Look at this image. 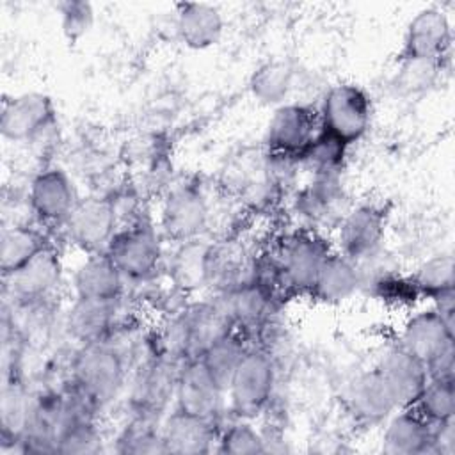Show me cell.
<instances>
[{"instance_id": "obj_1", "label": "cell", "mask_w": 455, "mask_h": 455, "mask_svg": "<svg viewBox=\"0 0 455 455\" xmlns=\"http://www.w3.org/2000/svg\"><path fill=\"white\" fill-rule=\"evenodd\" d=\"M318 112L322 133L347 149L368 132L371 101L359 85L338 84L325 92Z\"/></svg>"}, {"instance_id": "obj_2", "label": "cell", "mask_w": 455, "mask_h": 455, "mask_svg": "<svg viewBox=\"0 0 455 455\" xmlns=\"http://www.w3.org/2000/svg\"><path fill=\"white\" fill-rule=\"evenodd\" d=\"M124 379L121 355L103 345H84L73 363L75 391L84 396L92 407L110 402Z\"/></svg>"}, {"instance_id": "obj_3", "label": "cell", "mask_w": 455, "mask_h": 455, "mask_svg": "<svg viewBox=\"0 0 455 455\" xmlns=\"http://www.w3.org/2000/svg\"><path fill=\"white\" fill-rule=\"evenodd\" d=\"M274 382L275 370L270 355L263 350L247 348L226 389L235 416L249 419L263 412L272 398Z\"/></svg>"}, {"instance_id": "obj_4", "label": "cell", "mask_w": 455, "mask_h": 455, "mask_svg": "<svg viewBox=\"0 0 455 455\" xmlns=\"http://www.w3.org/2000/svg\"><path fill=\"white\" fill-rule=\"evenodd\" d=\"M322 135L320 112L309 105H281L270 123L267 142L275 156H304Z\"/></svg>"}, {"instance_id": "obj_5", "label": "cell", "mask_w": 455, "mask_h": 455, "mask_svg": "<svg viewBox=\"0 0 455 455\" xmlns=\"http://www.w3.org/2000/svg\"><path fill=\"white\" fill-rule=\"evenodd\" d=\"M327 254L329 249L318 236L309 233L293 235L277 251L275 274L286 288L311 291Z\"/></svg>"}, {"instance_id": "obj_6", "label": "cell", "mask_w": 455, "mask_h": 455, "mask_svg": "<svg viewBox=\"0 0 455 455\" xmlns=\"http://www.w3.org/2000/svg\"><path fill=\"white\" fill-rule=\"evenodd\" d=\"M105 254L124 279H144L155 272L162 252L156 233L146 224H137L116 231Z\"/></svg>"}, {"instance_id": "obj_7", "label": "cell", "mask_w": 455, "mask_h": 455, "mask_svg": "<svg viewBox=\"0 0 455 455\" xmlns=\"http://www.w3.org/2000/svg\"><path fill=\"white\" fill-rule=\"evenodd\" d=\"M57 117L55 105L48 94L25 92L4 100L0 132L5 140L27 142L48 130Z\"/></svg>"}, {"instance_id": "obj_8", "label": "cell", "mask_w": 455, "mask_h": 455, "mask_svg": "<svg viewBox=\"0 0 455 455\" xmlns=\"http://www.w3.org/2000/svg\"><path fill=\"white\" fill-rule=\"evenodd\" d=\"M451 25L439 7H425L409 21L400 57L443 64L451 50Z\"/></svg>"}, {"instance_id": "obj_9", "label": "cell", "mask_w": 455, "mask_h": 455, "mask_svg": "<svg viewBox=\"0 0 455 455\" xmlns=\"http://www.w3.org/2000/svg\"><path fill=\"white\" fill-rule=\"evenodd\" d=\"M69 240L87 252H105L116 235V208L107 199H85L76 203L64 222Z\"/></svg>"}, {"instance_id": "obj_10", "label": "cell", "mask_w": 455, "mask_h": 455, "mask_svg": "<svg viewBox=\"0 0 455 455\" xmlns=\"http://www.w3.org/2000/svg\"><path fill=\"white\" fill-rule=\"evenodd\" d=\"M226 391L210 377L199 359H190L178 373L176 403L178 411L215 423L220 414L222 395Z\"/></svg>"}, {"instance_id": "obj_11", "label": "cell", "mask_w": 455, "mask_h": 455, "mask_svg": "<svg viewBox=\"0 0 455 455\" xmlns=\"http://www.w3.org/2000/svg\"><path fill=\"white\" fill-rule=\"evenodd\" d=\"M386 226L387 210L384 206L361 204L354 208L339 228L341 254L354 263L373 256L384 238Z\"/></svg>"}, {"instance_id": "obj_12", "label": "cell", "mask_w": 455, "mask_h": 455, "mask_svg": "<svg viewBox=\"0 0 455 455\" xmlns=\"http://www.w3.org/2000/svg\"><path fill=\"white\" fill-rule=\"evenodd\" d=\"M377 371L389 389L396 409L414 407L428 382L427 366L400 345L382 355Z\"/></svg>"}, {"instance_id": "obj_13", "label": "cell", "mask_w": 455, "mask_h": 455, "mask_svg": "<svg viewBox=\"0 0 455 455\" xmlns=\"http://www.w3.org/2000/svg\"><path fill=\"white\" fill-rule=\"evenodd\" d=\"M28 201L34 215L44 224L66 222L78 203L73 181L59 167L44 169L32 180Z\"/></svg>"}, {"instance_id": "obj_14", "label": "cell", "mask_w": 455, "mask_h": 455, "mask_svg": "<svg viewBox=\"0 0 455 455\" xmlns=\"http://www.w3.org/2000/svg\"><path fill=\"white\" fill-rule=\"evenodd\" d=\"M208 206L203 194L192 185L174 188L164 201V233L178 242L196 240L206 228Z\"/></svg>"}, {"instance_id": "obj_15", "label": "cell", "mask_w": 455, "mask_h": 455, "mask_svg": "<svg viewBox=\"0 0 455 455\" xmlns=\"http://www.w3.org/2000/svg\"><path fill=\"white\" fill-rule=\"evenodd\" d=\"M455 327L437 309L419 311L411 316L400 334V347L425 366L446 348L453 347Z\"/></svg>"}, {"instance_id": "obj_16", "label": "cell", "mask_w": 455, "mask_h": 455, "mask_svg": "<svg viewBox=\"0 0 455 455\" xmlns=\"http://www.w3.org/2000/svg\"><path fill=\"white\" fill-rule=\"evenodd\" d=\"M382 435V451L389 455L432 453L435 425L427 421L414 407L398 409Z\"/></svg>"}, {"instance_id": "obj_17", "label": "cell", "mask_w": 455, "mask_h": 455, "mask_svg": "<svg viewBox=\"0 0 455 455\" xmlns=\"http://www.w3.org/2000/svg\"><path fill=\"white\" fill-rule=\"evenodd\" d=\"M224 20L217 7L210 4H180L176 32L180 41L192 50H206L219 43Z\"/></svg>"}, {"instance_id": "obj_18", "label": "cell", "mask_w": 455, "mask_h": 455, "mask_svg": "<svg viewBox=\"0 0 455 455\" xmlns=\"http://www.w3.org/2000/svg\"><path fill=\"white\" fill-rule=\"evenodd\" d=\"M117 300L76 297L68 315V331L82 345L103 343L114 327Z\"/></svg>"}, {"instance_id": "obj_19", "label": "cell", "mask_w": 455, "mask_h": 455, "mask_svg": "<svg viewBox=\"0 0 455 455\" xmlns=\"http://www.w3.org/2000/svg\"><path fill=\"white\" fill-rule=\"evenodd\" d=\"M213 427L215 423L212 421L194 418L176 409L160 430L164 453H206L215 437Z\"/></svg>"}, {"instance_id": "obj_20", "label": "cell", "mask_w": 455, "mask_h": 455, "mask_svg": "<svg viewBox=\"0 0 455 455\" xmlns=\"http://www.w3.org/2000/svg\"><path fill=\"white\" fill-rule=\"evenodd\" d=\"M347 400L352 412L359 419L370 423L382 421L389 418L393 411H396L395 400L377 368L364 371L352 380L348 386Z\"/></svg>"}, {"instance_id": "obj_21", "label": "cell", "mask_w": 455, "mask_h": 455, "mask_svg": "<svg viewBox=\"0 0 455 455\" xmlns=\"http://www.w3.org/2000/svg\"><path fill=\"white\" fill-rule=\"evenodd\" d=\"M123 274L105 252L89 256L75 274V291L82 299L117 300L123 291Z\"/></svg>"}, {"instance_id": "obj_22", "label": "cell", "mask_w": 455, "mask_h": 455, "mask_svg": "<svg viewBox=\"0 0 455 455\" xmlns=\"http://www.w3.org/2000/svg\"><path fill=\"white\" fill-rule=\"evenodd\" d=\"M361 284L357 265L347 256L329 252L316 274L311 293L323 302H341Z\"/></svg>"}, {"instance_id": "obj_23", "label": "cell", "mask_w": 455, "mask_h": 455, "mask_svg": "<svg viewBox=\"0 0 455 455\" xmlns=\"http://www.w3.org/2000/svg\"><path fill=\"white\" fill-rule=\"evenodd\" d=\"M60 259L52 245L34 256L23 268L12 274V290L21 299H41L52 291L60 279Z\"/></svg>"}, {"instance_id": "obj_24", "label": "cell", "mask_w": 455, "mask_h": 455, "mask_svg": "<svg viewBox=\"0 0 455 455\" xmlns=\"http://www.w3.org/2000/svg\"><path fill=\"white\" fill-rule=\"evenodd\" d=\"M48 245H52L48 238L36 228H5L0 236V268L4 277L7 279L16 274Z\"/></svg>"}, {"instance_id": "obj_25", "label": "cell", "mask_w": 455, "mask_h": 455, "mask_svg": "<svg viewBox=\"0 0 455 455\" xmlns=\"http://www.w3.org/2000/svg\"><path fill=\"white\" fill-rule=\"evenodd\" d=\"M245 352L247 347L242 341V338L229 331L224 336L212 341L196 359H199V363L204 366L210 377L226 391Z\"/></svg>"}, {"instance_id": "obj_26", "label": "cell", "mask_w": 455, "mask_h": 455, "mask_svg": "<svg viewBox=\"0 0 455 455\" xmlns=\"http://www.w3.org/2000/svg\"><path fill=\"white\" fill-rule=\"evenodd\" d=\"M293 68L286 60H267L259 64L251 78V94L263 105H279L291 91Z\"/></svg>"}, {"instance_id": "obj_27", "label": "cell", "mask_w": 455, "mask_h": 455, "mask_svg": "<svg viewBox=\"0 0 455 455\" xmlns=\"http://www.w3.org/2000/svg\"><path fill=\"white\" fill-rule=\"evenodd\" d=\"M32 402L23 391L20 384H5L2 387L0 398V423H2V437L4 441L23 443L30 414H32Z\"/></svg>"}, {"instance_id": "obj_28", "label": "cell", "mask_w": 455, "mask_h": 455, "mask_svg": "<svg viewBox=\"0 0 455 455\" xmlns=\"http://www.w3.org/2000/svg\"><path fill=\"white\" fill-rule=\"evenodd\" d=\"M171 363L172 361L167 359L165 363L148 368V371L140 377V380L135 386L133 400L140 407V411H144L146 414L160 411L169 400V395H172L176 389V380L180 371L178 373L169 371Z\"/></svg>"}, {"instance_id": "obj_29", "label": "cell", "mask_w": 455, "mask_h": 455, "mask_svg": "<svg viewBox=\"0 0 455 455\" xmlns=\"http://www.w3.org/2000/svg\"><path fill=\"white\" fill-rule=\"evenodd\" d=\"M411 281L419 297L437 300L448 293H453L455 284V263L450 254L432 256L418 267L411 275Z\"/></svg>"}, {"instance_id": "obj_30", "label": "cell", "mask_w": 455, "mask_h": 455, "mask_svg": "<svg viewBox=\"0 0 455 455\" xmlns=\"http://www.w3.org/2000/svg\"><path fill=\"white\" fill-rule=\"evenodd\" d=\"M224 304L233 323L240 322L243 325H251L265 318L270 306V295L263 284L245 283L231 291Z\"/></svg>"}, {"instance_id": "obj_31", "label": "cell", "mask_w": 455, "mask_h": 455, "mask_svg": "<svg viewBox=\"0 0 455 455\" xmlns=\"http://www.w3.org/2000/svg\"><path fill=\"white\" fill-rule=\"evenodd\" d=\"M414 409L432 425L453 421L455 414V380H430L419 395Z\"/></svg>"}, {"instance_id": "obj_32", "label": "cell", "mask_w": 455, "mask_h": 455, "mask_svg": "<svg viewBox=\"0 0 455 455\" xmlns=\"http://www.w3.org/2000/svg\"><path fill=\"white\" fill-rule=\"evenodd\" d=\"M101 446V435L94 427L91 416H75L60 430L55 451L59 453H96Z\"/></svg>"}, {"instance_id": "obj_33", "label": "cell", "mask_w": 455, "mask_h": 455, "mask_svg": "<svg viewBox=\"0 0 455 455\" xmlns=\"http://www.w3.org/2000/svg\"><path fill=\"white\" fill-rule=\"evenodd\" d=\"M441 69H443V64L434 60L398 57V71L395 76V85L403 94L423 92L425 89L434 85Z\"/></svg>"}, {"instance_id": "obj_34", "label": "cell", "mask_w": 455, "mask_h": 455, "mask_svg": "<svg viewBox=\"0 0 455 455\" xmlns=\"http://www.w3.org/2000/svg\"><path fill=\"white\" fill-rule=\"evenodd\" d=\"M183 249L178 252L174 272L176 279L183 286H196L206 281V259H208V247H201L196 240L183 242Z\"/></svg>"}, {"instance_id": "obj_35", "label": "cell", "mask_w": 455, "mask_h": 455, "mask_svg": "<svg viewBox=\"0 0 455 455\" xmlns=\"http://www.w3.org/2000/svg\"><path fill=\"white\" fill-rule=\"evenodd\" d=\"M219 451L220 453H263L267 451L265 439L261 434L252 428L245 421H238L229 425L219 437Z\"/></svg>"}, {"instance_id": "obj_36", "label": "cell", "mask_w": 455, "mask_h": 455, "mask_svg": "<svg viewBox=\"0 0 455 455\" xmlns=\"http://www.w3.org/2000/svg\"><path fill=\"white\" fill-rule=\"evenodd\" d=\"M59 9L62 34L69 43H76L91 30L94 12L89 2H64L59 5Z\"/></svg>"}, {"instance_id": "obj_37", "label": "cell", "mask_w": 455, "mask_h": 455, "mask_svg": "<svg viewBox=\"0 0 455 455\" xmlns=\"http://www.w3.org/2000/svg\"><path fill=\"white\" fill-rule=\"evenodd\" d=\"M123 444L121 451H133V453H164L162 434L153 432L149 427H133L126 430L124 437L119 441Z\"/></svg>"}, {"instance_id": "obj_38", "label": "cell", "mask_w": 455, "mask_h": 455, "mask_svg": "<svg viewBox=\"0 0 455 455\" xmlns=\"http://www.w3.org/2000/svg\"><path fill=\"white\" fill-rule=\"evenodd\" d=\"M430 380H455V348L450 347L427 363Z\"/></svg>"}]
</instances>
